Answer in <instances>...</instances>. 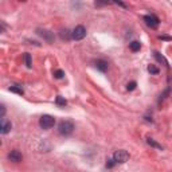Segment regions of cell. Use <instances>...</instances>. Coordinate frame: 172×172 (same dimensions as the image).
I'll list each match as a JSON object with an SVG mask.
<instances>
[{
	"instance_id": "9",
	"label": "cell",
	"mask_w": 172,
	"mask_h": 172,
	"mask_svg": "<svg viewBox=\"0 0 172 172\" xmlns=\"http://www.w3.org/2000/svg\"><path fill=\"white\" fill-rule=\"evenodd\" d=\"M129 47H131V50L133 51V53H136V51H139L141 48V43L139 41H133L129 43Z\"/></svg>"
},
{
	"instance_id": "20",
	"label": "cell",
	"mask_w": 172,
	"mask_h": 172,
	"mask_svg": "<svg viewBox=\"0 0 172 172\" xmlns=\"http://www.w3.org/2000/svg\"><path fill=\"white\" fill-rule=\"evenodd\" d=\"M136 86H137V83L134 82V81L133 82H131V83H128V90H134L136 89Z\"/></svg>"
},
{
	"instance_id": "4",
	"label": "cell",
	"mask_w": 172,
	"mask_h": 172,
	"mask_svg": "<svg viewBox=\"0 0 172 172\" xmlns=\"http://www.w3.org/2000/svg\"><path fill=\"white\" fill-rule=\"evenodd\" d=\"M71 36L75 41H81V39H83L86 36V28L83 26H77L73 30V32H71Z\"/></svg>"
},
{
	"instance_id": "18",
	"label": "cell",
	"mask_w": 172,
	"mask_h": 172,
	"mask_svg": "<svg viewBox=\"0 0 172 172\" xmlns=\"http://www.w3.org/2000/svg\"><path fill=\"white\" fill-rule=\"evenodd\" d=\"M114 164H117V163L114 161V159H109L108 161H106V167H108V168H113Z\"/></svg>"
},
{
	"instance_id": "11",
	"label": "cell",
	"mask_w": 172,
	"mask_h": 172,
	"mask_svg": "<svg viewBox=\"0 0 172 172\" xmlns=\"http://www.w3.org/2000/svg\"><path fill=\"white\" fill-rule=\"evenodd\" d=\"M61 38L65 39V41H69V39L73 38V36H71V32H69V30H62L61 31Z\"/></svg>"
},
{
	"instance_id": "21",
	"label": "cell",
	"mask_w": 172,
	"mask_h": 172,
	"mask_svg": "<svg viewBox=\"0 0 172 172\" xmlns=\"http://www.w3.org/2000/svg\"><path fill=\"white\" fill-rule=\"evenodd\" d=\"M0 108H1V114H0V117H1V118H4V114H6V106H4V105H1Z\"/></svg>"
},
{
	"instance_id": "3",
	"label": "cell",
	"mask_w": 172,
	"mask_h": 172,
	"mask_svg": "<svg viewBox=\"0 0 172 172\" xmlns=\"http://www.w3.org/2000/svg\"><path fill=\"white\" fill-rule=\"evenodd\" d=\"M113 159H114L116 163L122 164V163H127L128 160H129V153H128L127 151H124V149H118V151H116L114 152Z\"/></svg>"
},
{
	"instance_id": "1",
	"label": "cell",
	"mask_w": 172,
	"mask_h": 172,
	"mask_svg": "<svg viewBox=\"0 0 172 172\" xmlns=\"http://www.w3.org/2000/svg\"><path fill=\"white\" fill-rule=\"evenodd\" d=\"M74 131V124L69 120H65V121H61L59 125H58V132L62 136H70Z\"/></svg>"
},
{
	"instance_id": "15",
	"label": "cell",
	"mask_w": 172,
	"mask_h": 172,
	"mask_svg": "<svg viewBox=\"0 0 172 172\" xmlns=\"http://www.w3.org/2000/svg\"><path fill=\"white\" fill-rule=\"evenodd\" d=\"M24 61H26V66L27 67H31L32 63H31V55L30 54H24Z\"/></svg>"
},
{
	"instance_id": "16",
	"label": "cell",
	"mask_w": 172,
	"mask_h": 172,
	"mask_svg": "<svg viewBox=\"0 0 172 172\" xmlns=\"http://www.w3.org/2000/svg\"><path fill=\"white\" fill-rule=\"evenodd\" d=\"M10 92L18 93V94H20V96L23 94V89H20V87H18V86H11V87H10Z\"/></svg>"
},
{
	"instance_id": "19",
	"label": "cell",
	"mask_w": 172,
	"mask_h": 172,
	"mask_svg": "<svg viewBox=\"0 0 172 172\" xmlns=\"http://www.w3.org/2000/svg\"><path fill=\"white\" fill-rule=\"evenodd\" d=\"M148 71H149V73H152V74H157V73H159V69L151 65V66H148Z\"/></svg>"
},
{
	"instance_id": "14",
	"label": "cell",
	"mask_w": 172,
	"mask_h": 172,
	"mask_svg": "<svg viewBox=\"0 0 172 172\" xmlns=\"http://www.w3.org/2000/svg\"><path fill=\"white\" fill-rule=\"evenodd\" d=\"M55 102H57V105H59V106H65V105L67 104V102H66V100H65L63 97H61V96H58V97H57Z\"/></svg>"
},
{
	"instance_id": "13",
	"label": "cell",
	"mask_w": 172,
	"mask_h": 172,
	"mask_svg": "<svg viewBox=\"0 0 172 172\" xmlns=\"http://www.w3.org/2000/svg\"><path fill=\"white\" fill-rule=\"evenodd\" d=\"M155 58H156V59H157L159 62H163V63L166 65V66H168V62H167V59H166L164 57H163V55H160L159 53H157V51L155 53Z\"/></svg>"
},
{
	"instance_id": "10",
	"label": "cell",
	"mask_w": 172,
	"mask_h": 172,
	"mask_svg": "<svg viewBox=\"0 0 172 172\" xmlns=\"http://www.w3.org/2000/svg\"><path fill=\"white\" fill-rule=\"evenodd\" d=\"M96 66H97V69H98L100 71H106L108 70V63H106L105 61H97Z\"/></svg>"
},
{
	"instance_id": "7",
	"label": "cell",
	"mask_w": 172,
	"mask_h": 172,
	"mask_svg": "<svg viewBox=\"0 0 172 172\" xmlns=\"http://www.w3.org/2000/svg\"><path fill=\"white\" fill-rule=\"evenodd\" d=\"M12 129V124L10 121H7L6 118H1V124H0V133L7 134L8 132Z\"/></svg>"
},
{
	"instance_id": "5",
	"label": "cell",
	"mask_w": 172,
	"mask_h": 172,
	"mask_svg": "<svg viewBox=\"0 0 172 172\" xmlns=\"http://www.w3.org/2000/svg\"><path fill=\"white\" fill-rule=\"evenodd\" d=\"M36 32H38V35H41L42 38L45 39L47 43H53L54 42V32L48 31V30H42V28H38L36 30Z\"/></svg>"
},
{
	"instance_id": "12",
	"label": "cell",
	"mask_w": 172,
	"mask_h": 172,
	"mask_svg": "<svg viewBox=\"0 0 172 172\" xmlns=\"http://www.w3.org/2000/svg\"><path fill=\"white\" fill-rule=\"evenodd\" d=\"M147 143L148 144H149V145H151V147H155V148H159V149H161V145H160V144H157L156 143V141H155V140H153V139H151V137H148V139H147Z\"/></svg>"
},
{
	"instance_id": "6",
	"label": "cell",
	"mask_w": 172,
	"mask_h": 172,
	"mask_svg": "<svg viewBox=\"0 0 172 172\" xmlns=\"http://www.w3.org/2000/svg\"><path fill=\"white\" fill-rule=\"evenodd\" d=\"M144 22H145V24L148 26V27H151V28H157L159 27V19H157L155 15H145L144 16Z\"/></svg>"
},
{
	"instance_id": "17",
	"label": "cell",
	"mask_w": 172,
	"mask_h": 172,
	"mask_svg": "<svg viewBox=\"0 0 172 172\" xmlns=\"http://www.w3.org/2000/svg\"><path fill=\"white\" fill-rule=\"evenodd\" d=\"M63 75H65L63 70H55L54 71V77L57 78V80H61V78H63Z\"/></svg>"
},
{
	"instance_id": "8",
	"label": "cell",
	"mask_w": 172,
	"mask_h": 172,
	"mask_svg": "<svg viewBox=\"0 0 172 172\" xmlns=\"http://www.w3.org/2000/svg\"><path fill=\"white\" fill-rule=\"evenodd\" d=\"M8 159H10L11 161H14V163H19V161H22L23 156H22V153H20L18 149H14V151H11V152L8 153Z\"/></svg>"
},
{
	"instance_id": "2",
	"label": "cell",
	"mask_w": 172,
	"mask_h": 172,
	"mask_svg": "<svg viewBox=\"0 0 172 172\" xmlns=\"http://www.w3.org/2000/svg\"><path fill=\"white\" fill-rule=\"evenodd\" d=\"M54 124H55V118L48 114L42 116L41 120H39V125H41L42 129H51L54 127Z\"/></svg>"
}]
</instances>
